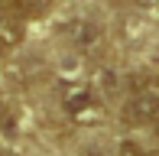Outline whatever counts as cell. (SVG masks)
<instances>
[{"instance_id": "2", "label": "cell", "mask_w": 159, "mask_h": 156, "mask_svg": "<svg viewBox=\"0 0 159 156\" xmlns=\"http://www.w3.org/2000/svg\"><path fill=\"white\" fill-rule=\"evenodd\" d=\"M62 108H65L68 117L88 120V117H94L101 111V101H98V94L88 88V85H68L65 94H62Z\"/></svg>"}, {"instance_id": "7", "label": "cell", "mask_w": 159, "mask_h": 156, "mask_svg": "<svg viewBox=\"0 0 159 156\" xmlns=\"http://www.w3.org/2000/svg\"><path fill=\"white\" fill-rule=\"evenodd\" d=\"M3 117H7V111H3V104H0V124H3Z\"/></svg>"}, {"instance_id": "6", "label": "cell", "mask_w": 159, "mask_h": 156, "mask_svg": "<svg viewBox=\"0 0 159 156\" xmlns=\"http://www.w3.org/2000/svg\"><path fill=\"white\" fill-rule=\"evenodd\" d=\"M120 156H159V150H140L136 143H120Z\"/></svg>"}, {"instance_id": "3", "label": "cell", "mask_w": 159, "mask_h": 156, "mask_svg": "<svg viewBox=\"0 0 159 156\" xmlns=\"http://www.w3.org/2000/svg\"><path fill=\"white\" fill-rule=\"evenodd\" d=\"M23 42V20H20L16 7L0 3V52H10Z\"/></svg>"}, {"instance_id": "1", "label": "cell", "mask_w": 159, "mask_h": 156, "mask_svg": "<svg viewBox=\"0 0 159 156\" xmlns=\"http://www.w3.org/2000/svg\"><path fill=\"white\" fill-rule=\"evenodd\" d=\"M124 120L133 127H146L159 120V81L156 78L133 81V91L124 104Z\"/></svg>"}, {"instance_id": "4", "label": "cell", "mask_w": 159, "mask_h": 156, "mask_svg": "<svg viewBox=\"0 0 159 156\" xmlns=\"http://www.w3.org/2000/svg\"><path fill=\"white\" fill-rule=\"evenodd\" d=\"M68 39L75 42V49H81V52H94L101 46V30L94 23L75 20V23H68Z\"/></svg>"}, {"instance_id": "5", "label": "cell", "mask_w": 159, "mask_h": 156, "mask_svg": "<svg viewBox=\"0 0 159 156\" xmlns=\"http://www.w3.org/2000/svg\"><path fill=\"white\" fill-rule=\"evenodd\" d=\"M52 3L55 0H13V7H16L23 16H39V13H46Z\"/></svg>"}]
</instances>
